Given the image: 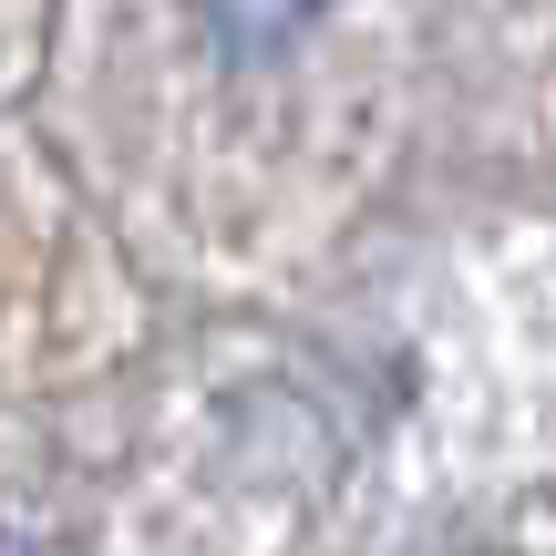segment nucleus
Masks as SVG:
<instances>
[{
	"mask_svg": "<svg viewBox=\"0 0 556 556\" xmlns=\"http://www.w3.org/2000/svg\"><path fill=\"white\" fill-rule=\"evenodd\" d=\"M0 556H31V536H11V526H0Z\"/></svg>",
	"mask_w": 556,
	"mask_h": 556,
	"instance_id": "nucleus-2",
	"label": "nucleus"
},
{
	"mask_svg": "<svg viewBox=\"0 0 556 556\" xmlns=\"http://www.w3.org/2000/svg\"><path fill=\"white\" fill-rule=\"evenodd\" d=\"M330 11V0H206V31H217L227 62H278L309 41V21Z\"/></svg>",
	"mask_w": 556,
	"mask_h": 556,
	"instance_id": "nucleus-1",
	"label": "nucleus"
}]
</instances>
